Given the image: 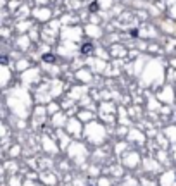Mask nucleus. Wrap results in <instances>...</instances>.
<instances>
[{
	"instance_id": "f03ea898",
	"label": "nucleus",
	"mask_w": 176,
	"mask_h": 186,
	"mask_svg": "<svg viewBox=\"0 0 176 186\" xmlns=\"http://www.w3.org/2000/svg\"><path fill=\"white\" fill-rule=\"evenodd\" d=\"M95 9H97V4H92V5H90V11L95 12Z\"/></svg>"
},
{
	"instance_id": "f257e3e1",
	"label": "nucleus",
	"mask_w": 176,
	"mask_h": 186,
	"mask_svg": "<svg viewBox=\"0 0 176 186\" xmlns=\"http://www.w3.org/2000/svg\"><path fill=\"white\" fill-rule=\"evenodd\" d=\"M92 49V45H85V47H83L81 49V53H88V50Z\"/></svg>"
}]
</instances>
